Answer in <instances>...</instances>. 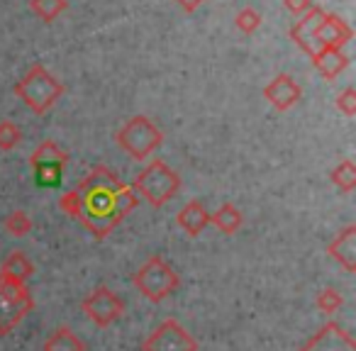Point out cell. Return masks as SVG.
Instances as JSON below:
<instances>
[{
  "label": "cell",
  "mask_w": 356,
  "mask_h": 351,
  "mask_svg": "<svg viewBox=\"0 0 356 351\" xmlns=\"http://www.w3.org/2000/svg\"><path fill=\"white\" fill-rule=\"evenodd\" d=\"M334 181H341V188L349 190L351 186H354V179H351V166L349 163H344V168H341L339 173L334 171Z\"/></svg>",
  "instance_id": "obj_16"
},
{
  "label": "cell",
  "mask_w": 356,
  "mask_h": 351,
  "mask_svg": "<svg viewBox=\"0 0 356 351\" xmlns=\"http://www.w3.org/2000/svg\"><path fill=\"white\" fill-rule=\"evenodd\" d=\"M178 225L186 229V234L198 237V234L210 225V215L205 213V208L200 203H188L184 208V213L178 215Z\"/></svg>",
  "instance_id": "obj_11"
},
{
  "label": "cell",
  "mask_w": 356,
  "mask_h": 351,
  "mask_svg": "<svg viewBox=\"0 0 356 351\" xmlns=\"http://www.w3.org/2000/svg\"><path fill=\"white\" fill-rule=\"evenodd\" d=\"M44 351H86V344L69 329V327H59V329L44 341Z\"/></svg>",
  "instance_id": "obj_12"
},
{
  "label": "cell",
  "mask_w": 356,
  "mask_h": 351,
  "mask_svg": "<svg viewBox=\"0 0 356 351\" xmlns=\"http://www.w3.org/2000/svg\"><path fill=\"white\" fill-rule=\"evenodd\" d=\"M0 276L10 278V281H17V283H27L35 276V263L27 259L25 252L15 249V252L8 254V259L3 261V266H0Z\"/></svg>",
  "instance_id": "obj_10"
},
{
  "label": "cell",
  "mask_w": 356,
  "mask_h": 351,
  "mask_svg": "<svg viewBox=\"0 0 356 351\" xmlns=\"http://www.w3.org/2000/svg\"><path fill=\"white\" fill-rule=\"evenodd\" d=\"M32 310H35V297L27 283L0 276V334H10Z\"/></svg>",
  "instance_id": "obj_3"
},
{
  "label": "cell",
  "mask_w": 356,
  "mask_h": 351,
  "mask_svg": "<svg viewBox=\"0 0 356 351\" xmlns=\"http://www.w3.org/2000/svg\"><path fill=\"white\" fill-rule=\"evenodd\" d=\"M6 227H8V232H10L13 237H25V234L32 229V220L27 218L25 213H13L10 218H8Z\"/></svg>",
  "instance_id": "obj_15"
},
{
  "label": "cell",
  "mask_w": 356,
  "mask_h": 351,
  "mask_svg": "<svg viewBox=\"0 0 356 351\" xmlns=\"http://www.w3.org/2000/svg\"><path fill=\"white\" fill-rule=\"evenodd\" d=\"M120 142H122L124 147L134 154V156L142 158L144 154L152 152L154 144L159 142V134L154 132L149 122H144V120H134V122L124 129V134H120Z\"/></svg>",
  "instance_id": "obj_8"
},
{
  "label": "cell",
  "mask_w": 356,
  "mask_h": 351,
  "mask_svg": "<svg viewBox=\"0 0 356 351\" xmlns=\"http://www.w3.org/2000/svg\"><path fill=\"white\" fill-rule=\"evenodd\" d=\"M300 351H356V341L349 332L337 322H325L305 344Z\"/></svg>",
  "instance_id": "obj_7"
},
{
  "label": "cell",
  "mask_w": 356,
  "mask_h": 351,
  "mask_svg": "<svg viewBox=\"0 0 356 351\" xmlns=\"http://www.w3.org/2000/svg\"><path fill=\"white\" fill-rule=\"evenodd\" d=\"M134 203L137 200L132 198V193L120 186L118 179L105 168H98L81 186V195L71 193L61 198V208L79 218L98 239L108 237L110 229L118 227V222L134 208Z\"/></svg>",
  "instance_id": "obj_1"
},
{
  "label": "cell",
  "mask_w": 356,
  "mask_h": 351,
  "mask_svg": "<svg viewBox=\"0 0 356 351\" xmlns=\"http://www.w3.org/2000/svg\"><path fill=\"white\" fill-rule=\"evenodd\" d=\"M15 139H17V132L10 127V124H3V127H0V144H3V147L15 144Z\"/></svg>",
  "instance_id": "obj_17"
},
{
  "label": "cell",
  "mask_w": 356,
  "mask_h": 351,
  "mask_svg": "<svg viewBox=\"0 0 356 351\" xmlns=\"http://www.w3.org/2000/svg\"><path fill=\"white\" fill-rule=\"evenodd\" d=\"M134 288L147 297L149 302H161L166 297H171L173 293L181 288V278L171 268V263L163 261L161 256L154 254L132 278Z\"/></svg>",
  "instance_id": "obj_2"
},
{
  "label": "cell",
  "mask_w": 356,
  "mask_h": 351,
  "mask_svg": "<svg viewBox=\"0 0 356 351\" xmlns=\"http://www.w3.org/2000/svg\"><path fill=\"white\" fill-rule=\"evenodd\" d=\"M210 222H213L220 232L234 234L239 227H242V215H239V210H234L232 205H225V208H220L218 213L210 218Z\"/></svg>",
  "instance_id": "obj_13"
},
{
  "label": "cell",
  "mask_w": 356,
  "mask_h": 351,
  "mask_svg": "<svg viewBox=\"0 0 356 351\" xmlns=\"http://www.w3.org/2000/svg\"><path fill=\"white\" fill-rule=\"evenodd\" d=\"M137 186L144 193V198L152 205H163L166 200H171L173 193L178 190V179L163 166V163H152V166L139 176Z\"/></svg>",
  "instance_id": "obj_6"
},
{
  "label": "cell",
  "mask_w": 356,
  "mask_h": 351,
  "mask_svg": "<svg viewBox=\"0 0 356 351\" xmlns=\"http://www.w3.org/2000/svg\"><path fill=\"white\" fill-rule=\"evenodd\" d=\"M81 310L88 315V320L95 327H110L113 322H118L124 312V300H120L108 286H100L90 293L88 297H83Z\"/></svg>",
  "instance_id": "obj_5"
},
{
  "label": "cell",
  "mask_w": 356,
  "mask_h": 351,
  "mask_svg": "<svg viewBox=\"0 0 356 351\" xmlns=\"http://www.w3.org/2000/svg\"><path fill=\"white\" fill-rule=\"evenodd\" d=\"M315 305H317V310L325 312V315H334V312L344 305V297H341V293L334 291V288H325V291L317 295Z\"/></svg>",
  "instance_id": "obj_14"
},
{
  "label": "cell",
  "mask_w": 356,
  "mask_h": 351,
  "mask_svg": "<svg viewBox=\"0 0 356 351\" xmlns=\"http://www.w3.org/2000/svg\"><path fill=\"white\" fill-rule=\"evenodd\" d=\"M142 351H198V341L176 320H163L144 339Z\"/></svg>",
  "instance_id": "obj_4"
},
{
  "label": "cell",
  "mask_w": 356,
  "mask_h": 351,
  "mask_svg": "<svg viewBox=\"0 0 356 351\" xmlns=\"http://www.w3.org/2000/svg\"><path fill=\"white\" fill-rule=\"evenodd\" d=\"M327 254H330V259H334L346 273L356 271V227L354 225L341 229V232L332 239L330 247H327Z\"/></svg>",
  "instance_id": "obj_9"
}]
</instances>
